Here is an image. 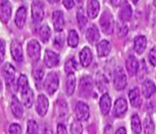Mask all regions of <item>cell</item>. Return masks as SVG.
<instances>
[{
    "mask_svg": "<svg viewBox=\"0 0 156 134\" xmlns=\"http://www.w3.org/2000/svg\"><path fill=\"white\" fill-rule=\"evenodd\" d=\"M99 25H100L102 31L105 34L107 35L112 34L114 30V19L110 12L106 10L102 13L100 19H99Z\"/></svg>",
    "mask_w": 156,
    "mask_h": 134,
    "instance_id": "obj_1",
    "label": "cell"
},
{
    "mask_svg": "<svg viewBox=\"0 0 156 134\" xmlns=\"http://www.w3.org/2000/svg\"><path fill=\"white\" fill-rule=\"evenodd\" d=\"M44 9V4L40 0H36L31 4V19L34 24H39L42 21L45 14Z\"/></svg>",
    "mask_w": 156,
    "mask_h": 134,
    "instance_id": "obj_2",
    "label": "cell"
},
{
    "mask_svg": "<svg viewBox=\"0 0 156 134\" xmlns=\"http://www.w3.org/2000/svg\"><path fill=\"white\" fill-rule=\"evenodd\" d=\"M114 86L118 91L123 90L127 86V76L126 74L121 67H118L114 72V78H113Z\"/></svg>",
    "mask_w": 156,
    "mask_h": 134,
    "instance_id": "obj_3",
    "label": "cell"
},
{
    "mask_svg": "<svg viewBox=\"0 0 156 134\" xmlns=\"http://www.w3.org/2000/svg\"><path fill=\"white\" fill-rule=\"evenodd\" d=\"M59 86V77L57 76L56 73L51 72L50 73L46 79H45V83H44V87L47 91V93L49 95H53Z\"/></svg>",
    "mask_w": 156,
    "mask_h": 134,
    "instance_id": "obj_4",
    "label": "cell"
},
{
    "mask_svg": "<svg viewBox=\"0 0 156 134\" xmlns=\"http://www.w3.org/2000/svg\"><path fill=\"white\" fill-rule=\"evenodd\" d=\"M41 45L36 40H31L27 44V53L34 62L39 61L41 57Z\"/></svg>",
    "mask_w": 156,
    "mask_h": 134,
    "instance_id": "obj_5",
    "label": "cell"
},
{
    "mask_svg": "<svg viewBox=\"0 0 156 134\" xmlns=\"http://www.w3.org/2000/svg\"><path fill=\"white\" fill-rule=\"evenodd\" d=\"M75 115H76L77 119L79 121L87 120L90 115L89 107L82 101L78 102L75 106Z\"/></svg>",
    "mask_w": 156,
    "mask_h": 134,
    "instance_id": "obj_6",
    "label": "cell"
},
{
    "mask_svg": "<svg viewBox=\"0 0 156 134\" xmlns=\"http://www.w3.org/2000/svg\"><path fill=\"white\" fill-rule=\"evenodd\" d=\"M10 52H11V56L14 59V61H16L17 62H23V50H22V46L21 44L14 40L11 44H10Z\"/></svg>",
    "mask_w": 156,
    "mask_h": 134,
    "instance_id": "obj_7",
    "label": "cell"
},
{
    "mask_svg": "<svg viewBox=\"0 0 156 134\" xmlns=\"http://www.w3.org/2000/svg\"><path fill=\"white\" fill-rule=\"evenodd\" d=\"M20 95H21V101L23 103V105L27 108H30L33 105V101H34V94L33 91L31 90V88L30 87V86H26L25 88L20 90Z\"/></svg>",
    "mask_w": 156,
    "mask_h": 134,
    "instance_id": "obj_8",
    "label": "cell"
},
{
    "mask_svg": "<svg viewBox=\"0 0 156 134\" xmlns=\"http://www.w3.org/2000/svg\"><path fill=\"white\" fill-rule=\"evenodd\" d=\"M60 62V57L57 53L51 50H46L44 54V63L48 68H52L58 65Z\"/></svg>",
    "mask_w": 156,
    "mask_h": 134,
    "instance_id": "obj_9",
    "label": "cell"
},
{
    "mask_svg": "<svg viewBox=\"0 0 156 134\" xmlns=\"http://www.w3.org/2000/svg\"><path fill=\"white\" fill-rule=\"evenodd\" d=\"M2 73H3L7 85L8 86L12 85L16 76V70L14 68V66L10 63H6L2 69Z\"/></svg>",
    "mask_w": 156,
    "mask_h": 134,
    "instance_id": "obj_10",
    "label": "cell"
},
{
    "mask_svg": "<svg viewBox=\"0 0 156 134\" xmlns=\"http://www.w3.org/2000/svg\"><path fill=\"white\" fill-rule=\"evenodd\" d=\"M131 16H132V9L129 4V2L127 1L122 2L120 4V9L119 12V19L122 22H127L131 19Z\"/></svg>",
    "mask_w": 156,
    "mask_h": 134,
    "instance_id": "obj_11",
    "label": "cell"
},
{
    "mask_svg": "<svg viewBox=\"0 0 156 134\" xmlns=\"http://www.w3.org/2000/svg\"><path fill=\"white\" fill-rule=\"evenodd\" d=\"M80 93L84 96H88L93 90V80L90 76H84L80 80L79 85Z\"/></svg>",
    "mask_w": 156,
    "mask_h": 134,
    "instance_id": "obj_12",
    "label": "cell"
},
{
    "mask_svg": "<svg viewBox=\"0 0 156 134\" xmlns=\"http://www.w3.org/2000/svg\"><path fill=\"white\" fill-rule=\"evenodd\" d=\"M51 20L53 28L56 31H62L64 28V18L63 13L61 10H56L52 13Z\"/></svg>",
    "mask_w": 156,
    "mask_h": 134,
    "instance_id": "obj_13",
    "label": "cell"
},
{
    "mask_svg": "<svg viewBox=\"0 0 156 134\" xmlns=\"http://www.w3.org/2000/svg\"><path fill=\"white\" fill-rule=\"evenodd\" d=\"M49 108V101L48 98L44 95H40L37 99V105H36V110L38 114L41 117H43L46 115Z\"/></svg>",
    "mask_w": 156,
    "mask_h": 134,
    "instance_id": "obj_14",
    "label": "cell"
},
{
    "mask_svg": "<svg viewBox=\"0 0 156 134\" xmlns=\"http://www.w3.org/2000/svg\"><path fill=\"white\" fill-rule=\"evenodd\" d=\"M27 19V9L25 7H20L16 12L15 16V24L19 29H22L26 23Z\"/></svg>",
    "mask_w": 156,
    "mask_h": 134,
    "instance_id": "obj_15",
    "label": "cell"
},
{
    "mask_svg": "<svg viewBox=\"0 0 156 134\" xmlns=\"http://www.w3.org/2000/svg\"><path fill=\"white\" fill-rule=\"evenodd\" d=\"M100 9V5L98 0H88L87 4V15L90 19H95Z\"/></svg>",
    "mask_w": 156,
    "mask_h": 134,
    "instance_id": "obj_16",
    "label": "cell"
},
{
    "mask_svg": "<svg viewBox=\"0 0 156 134\" xmlns=\"http://www.w3.org/2000/svg\"><path fill=\"white\" fill-rule=\"evenodd\" d=\"M128 109V104L126 99L124 98H119L117 99L114 108H113V115L115 117H120L122 116Z\"/></svg>",
    "mask_w": 156,
    "mask_h": 134,
    "instance_id": "obj_17",
    "label": "cell"
},
{
    "mask_svg": "<svg viewBox=\"0 0 156 134\" xmlns=\"http://www.w3.org/2000/svg\"><path fill=\"white\" fill-rule=\"evenodd\" d=\"M126 69H127L129 75H130V76H135L138 73L139 62L134 56L130 55L126 60Z\"/></svg>",
    "mask_w": 156,
    "mask_h": 134,
    "instance_id": "obj_18",
    "label": "cell"
},
{
    "mask_svg": "<svg viewBox=\"0 0 156 134\" xmlns=\"http://www.w3.org/2000/svg\"><path fill=\"white\" fill-rule=\"evenodd\" d=\"M11 13H12V8L9 3L0 6V20L2 21L4 24H8L10 18H11Z\"/></svg>",
    "mask_w": 156,
    "mask_h": 134,
    "instance_id": "obj_19",
    "label": "cell"
},
{
    "mask_svg": "<svg viewBox=\"0 0 156 134\" xmlns=\"http://www.w3.org/2000/svg\"><path fill=\"white\" fill-rule=\"evenodd\" d=\"M111 51V46L110 43L106 41L103 40L101 41H99L97 45V51H98V55L99 57H106L109 54Z\"/></svg>",
    "mask_w": 156,
    "mask_h": 134,
    "instance_id": "obj_20",
    "label": "cell"
},
{
    "mask_svg": "<svg viewBox=\"0 0 156 134\" xmlns=\"http://www.w3.org/2000/svg\"><path fill=\"white\" fill-rule=\"evenodd\" d=\"M147 46V39L145 36L140 35L134 39V51L138 54H141Z\"/></svg>",
    "mask_w": 156,
    "mask_h": 134,
    "instance_id": "obj_21",
    "label": "cell"
},
{
    "mask_svg": "<svg viewBox=\"0 0 156 134\" xmlns=\"http://www.w3.org/2000/svg\"><path fill=\"white\" fill-rule=\"evenodd\" d=\"M92 59H93V55H92L91 50L88 47H85L81 51V52H80V62H81V64L84 67H87L91 63Z\"/></svg>",
    "mask_w": 156,
    "mask_h": 134,
    "instance_id": "obj_22",
    "label": "cell"
},
{
    "mask_svg": "<svg viewBox=\"0 0 156 134\" xmlns=\"http://www.w3.org/2000/svg\"><path fill=\"white\" fill-rule=\"evenodd\" d=\"M129 97L130 100V103L132 107L134 108H139L141 105V98H140V89L138 87H135L130 90L129 94Z\"/></svg>",
    "mask_w": 156,
    "mask_h": 134,
    "instance_id": "obj_23",
    "label": "cell"
},
{
    "mask_svg": "<svg viewBox=\"0 0 156 134\" xmlns=\"http://www.w3.org/2000/svg\"><path fill=\"white\" fill-rule=\"evenodd\" d=\"M11 110H12L13 115L18 118H20L23 116L22 105L20 104V100L16 97H13L11 99Z\"/></svg>",
    "mask_w": 156,
    "mask_h": 134,
    "instance_id": "obj_24",
    "label": "cell"
},
{
    "mask_svg": "<svg viewBox=\"0 0 156 134\" xmlns=\"http://www.w3.org/2000/svg\"><path fill=\"white\" fill-rule=\"evenodd\" d=\"M156 91V86L151 80H146L142 85V93L146 98L151 97Z\"/></svg>",
    "mask_w": 156,
    "mask_h": 134,
    "instance_id": "obj_25",
    "label": "cell"
},
{
    "mask_svg": "<svg viewBox=\"0 0 156 134\" xmlns=\"http://www.w3.org/2000/svg\"><path fill=\"white\" fill-rule=\"evenodd\" d=\"M100 109L104 115H108L111 108V98L108 94H104L100 98Z\"/></svg>",
    "mask_w": 156,
    "mask_h": 134,
    "instance_id": "obj_26",
    "label": "cell"
},
{
    "mask_svg": "<svg viewBox=\"0 0 156 134\" xmlns=\"http://www.w3.org/2000/svg\"><path fill=\"white\" fill-rule=\"evenodd\" d=\"M86 36H87V41H88L90 43L94 44V43H96V42L99 40L100 34H99V31H98V28H97L95 25H92V26L87 30Z\"/></svg>",
    "mask_w": 156,
    "mask_h": 134,
    "instance_id": "obj_27",
    "label": "cell"
},
{
    "mask_svg": "<svg viewBox=\"0 0 156 134\" xmlns=\"http://www.w3.org/2000/svg\"><path fill=\"white\" fill-rule=\"evenodd\" d=\"M39 36L42 42H48L51 38V29L48 25H42L39 29Z\"/></svg>",
    "mask_w": 156,
    "mask_h": 134,
    "instance_id": "obj_28",
    "label": "cell"
},
{
    "mask_svg": "<svg viewBox=\"0 0 156 134\" xmlns=\"http://www.w3.org/2000/svg\"><path fill=\"white\" fill-rule=\"evenodd\" d=\"M66 93L67 95L71 96L73 94L75 89V76L73 74L68 75L67 80H66Z\"/></svg>",
    "mask_w": 156,
    "mask_h": 134,
    "instance_id": "obj_29",
    "label": "cell"
},
{
    "mask_svg": "<svg viewBox=\"0 0 156 134\" xmlns=\"http://www.w3.org/2000/svg\"><path fill=\"white\" fill-rule=\"evenodd\" d=\"M78 41H79V37H78L77 32L74 30H71L68 33V38H67L68 45L72 48H75L78 45Z\"/></svg>",
    "mask_w": 156,
    "mask_h": 134,
    "instance_id": "obj_30",
    "label": "cell"
},
{
    "mask_svg": "<svg viewBox=\"0 0 156 134\" xmlns=\"http://www.w3.org/2000/svg\"><path fill=\"white\" fill-rule=\"evenodd\" d=\"M97 85H98V89L102 92L107 90V88H108V80H107L106 76L101 73L98 74V76H97Z\"/></svg>",
    "mask_w": 156,
    "mask_h": 134,
    "instance_id": "obj_31",
    "label": "cell"
},
{
    "mask_svg": "<svg viewBox=\"0 0 156 134\" xmlns=\"http://www.w3.org/2000/svg\"><path fill=\"white\" fill-rule=\"evenodd\" d=\"M131 129L134 133L140 134L141 132V123L138 115H133L131 118Z\"/></svg>",
    "mask_w": 156,
    "mask_h": 134,
    "instance_id": "obj_32",
    "label": "cell"
},
{
    "mask_svg": "<svg viewBox=\"0 0 156 134\" xmlns=\"http://www.w3.org/2000/svg\"><path fill=\"white\" fill-rule=\"evenodd\" d=\"M55 108H56V112H57L59 117H64L67 114V112H68L67 105L62 100H58L57 103H56Z\"/></svg>",
    "mask_w": 156,
    "mask_h": 134,
    "instance_id": "obj_33",
    "label": "cell"
},
{
    "mask_svg": "<svg viewBox=\"0 0 156 134\" xmlns=\"http://www.w3.org/2000/svg\"><path fill=\"white\" fill-rule=\"evenodd\" d=\"M143 127H144V131L146 134H152L155 130L154 123H153L152 119L151 118V117H149V116L145 118Z\"/></svg>",
    "mask_w": 156,
    "mask_h": 134,
    "instance_id": "obj_34",
    "label": "cell"
},
{
    "mask_svg": "<svg viewBox=\"0 0 156 134\" xmlns=\"http://www.w3.org/2000/svg\"><path fill=\"white\" fill-rule=\"evenodd\" d=\"M64 70H65V73L67 75H71V74H73L76 70H77V64H76V62L75 60L73 59H69L65 64H64Z\"/></svg>",
    "mask_w": 156,
    "mask_h": 134,
    "instance_id": "obj_35",
    "label": "cell"
},
{
    "mask_svg": "<svg viewBox=\"0 0 156 134\" xmlns=\"http://www.w3.org/2000/svg\"><path fill=\"white\" fill-rule=\"evenodd\" d=\"M71 133L72 134H82L83 133V126L79 120H74L71 125Z\"/></svg>",
    "mask_w": 156,
    "mask_h": 134,
    "instance_id": "obj_36",
    "label": "cell"
},
{
    "mask_svg": "<svg viewBox=\"0 0 156 134\" xmlns=\"http://www.w3.org/2000/svg\"><path fill=\"white\" fill-rule=\"evenodd\" d=\"M77 21H78V24H79V27L81 29H83L87 23V19L86 14L83 9H79L77 12Z\"/></svg>",
    "mask_w": 156,
    "mask_h": 134,
    "instance_id": "obj_37",
    "label": "cell"
},
{
    "mask_svg": "<svg viewBox=\"0 0 156 134\" xmlns=\"http://www.w3.org/2000/svg\"><path fill=\"white\" fill-rule=\"evenodd\" d=\"M39 132V126L36 121L30 119L28 121L27 127V134H38Z\"/></svg>",
    "mask_w": 156,
    "mask_h": 134,
    "instance_id": "obj_38",
    "label": "cell"
},
{
    "mask_svg": "<svg viewBox=\"0 0 156 134\" xmlns=\"http://www.w3.org/2000/svg\"><path fill=\"white\" fill-rule=\"evenodd\" d=\"M63 41H64V37L62 34H60V35H57L55 38H54V41H53V45L56 49L60 50L62 48L63 46Z\"/></svg>",
    "mask_w": 156,
    "mask_h": 134,
    "instance_id": "obj_39",
    "label": "cell"
},
{
    "mask_svg": "<svg viewBox=\"0 0 156 134\" xmlns=\"http://www.w3.org/2000/svg\"><path fill=\"white\" fill-rule=\"evenodd\" d=\"M29 86V82H28V78L25 75H21L18 80V88L19 90H21L23 88H25L26 86Z\"/></svg>",
    "mask_w": 156,
    "mask_h": 134,
    "instance_id": "obj_40",
    "label": "cell"
},
{
    "mask_svg": "<svg viewBox=\"0 0 156 134\" xmlns=\"http://www.w3.org/2000/svg\"><path fill=\"white\" fill-rule=\"evenodd\" d=\"M32 76L36 80H41L44 76V70L41 67H36L32 71Z\"/></svg>",
    "mask_w": 156,
    "mask_h": 134,
    "instance_id": "obj_41",
    "label": "cell"
},
{
    "mask_svg": "<svg viewBox=\"0 0 156 134\" xmlns=\"http://www.w3.org/2000/svg\"><path fill=\"white\" fill-rule=\"evenodd\" d=\"M5 53H6V42L0 39V63H2L5 59Z\"/></svg>",
    "mask_w": 156,
    "mask_h": 134,
    "instance_id": "obj_42",
    "label": "cell"
},
{
    "mask_svg": "<svg viewBox=\"0 0 156 134\" xmlns=\"http://www.w3.org/2000/svg\"><path fill=\"white\" fill-rule=\"evenodd\" d=\"M9 134H21V127L17 123H13L9 127Z\"/></svg>",
    "mask_w": 156,
    "mask_h": 134,
    "instance_id": "obj_43",
    "label": "cell"
},
{
    "mask_svg": "<svg viewBox=\"0 0 156 134\" xmlns=\"http://www.w3.org/2000/svg\"><path fill=\"white\" fill-rule=\"evenodd\" d=\"M149 62L151 65L156 66V48H152L149 53Z\"/></svg>",
    "mask_w": 156,
    "mask_h": 134,
    "instance_id": "obj_44",
    "label": "cell"
},
{
    "mask_svg": "<svg viewBox=\"0 0 156 134\" xmlns=\"http://www.w3.org/2000/svg\"><path fill=\"white\" fill-rule=\"evenodd\" d=\"M62 4L65 9H71L74 6V0H62Z\"/></svg>",
    "mask_w": 156,
    "mask_h": 134,
    "instance_id": "obj_45",
    "label": "cell"
},
{
    "mask_svg": "<svg viewBox=\"0 0 156 134\" xmlns=\"http://www.w3.org/2000/svg\"><path fill=\"white\" fill-rule=\"evenodd\" d=\"M57 134H67L66 129L62 124H59L57 128Z\"/></svg>",
    "mask_w": 156,
    "mask_h": 134,
    "instance_id": "obj_46",
    "label": "cell"
},
{
    "mask_svg": "<svg viewBox=\"0 0 156 134\" xmlns=\"http://www.w3.org/2000/svg\"><path fill=\"white\" fill-rule=\"evenodd\" d=\"M104 134H112V127L110 125H108L104 130Z\"/></svg>",
    "mask_w": 156,
    "mask_h": 134,
    "instance_id": "obj_47",
    "label": "cell"
},
{
    "mask_svg": "<svg viewBox=\"0 0 156 134\" xmlns=\"http://www.w3.org/2000/svg\"><path fill=\"white\" fill-rule=\"evenodd\" d=\"M110 3L114 7H118L121 4V0H110Z\"/></svg>",
    "mask_w": 156,
    "mask_h": 134,
    "instance_id": "obj_48",
    "label": "cell"
},
{
    "mask_svg": "<svg viewBox=\"0 0 156 134\" xmlns=\"http://www.w3.org/2000/svg\"><path fill=\"white\" fill-rule=\"evenodd\" d=\"M116 134H127V131H126V129L121 127L119 128L117 131H116Z\"/></svg>",
    "mask_w": 156,
    "mask_h": 134,
    "instance_id": "obj_49",
    "label": "cell"
},
{
    "mask_svg": "<svg viewBox=\"0 0 156 134\" xmlns=\"http://www.w3.org/2000/svg\"><path fill=\"white\" fill-rule=\"evenodd\" d=\"M44 134H52V132H51V130L48 128V127H46L45 129H44V132H43Z\"/></svg>",
    "mask_w": 156,
    "mask_h": 134,
    "instance_id": "obj_50",
    "label": "cell"
},
{
    "mask_svg": "<svg viewBox=\"0 0 156 134\" xmlns=\"http://www.w3.org/2000/svg\"><path fill=\"white\" fill-rule=\"evenodd\" d=\"M9 3V0H0V6H3Z\"/></svg>",
    "mask_w": 156,
    "mask_h": 134,
    "instance_id": "obj_51",
    "label": "cell"
},
{
    "mask_svg": "<svg viewBox=\"0 0 156 134\" xmlns=\"http://www.w3.org/2000/svg\"><path fill=\"white\" fill-rule=\"evenodd\" d=\"M48 1H49L50 3H51V4H54V3H57V2H59L60 0H48Z\"/></svg>",
    "mask_w": 156,
    "mask_h": 134,
    "instance_id": "obj_52",
    "label": "cell"
},
{
    "mask_svg": "<svg viewBox=\"0 0 156 134\" xmlns=\"http://www.w3.org/2000/svg\"><path fill=\"white\" fill-rule=\"evenodd\" d=\"M2 82H1V79H0V91H1L2 90Z\"/></svg>",
    "mask_w": 156,
    "mask_h": 134,
    "instance_id": "obj_53",
    "label": "cell"
},
{
    "mask_svg": "<svg viewBox=\"0 0 156 134\" xmlns=\"http://www.w3.org/2000/svg\"><path fill=\"white\" fill-rule=\"evenodd\" d=\"M75 1L77 2V4H81V3H82V1H83V0H75Z\"/></svg>",
    "mask_w": 156,
    "mask_h": 134,
    "instance_id": "obj_54",
    "label": "cell"
},
{
    "mask_svg": "<svg viewBox=\"0 0 156 134\" xmlns=\"http://www.w3.org/2000/svg\"><path fill=\"white\" fill-rule=\"evenodd\" d=\"M131 1H132V2H133L134 4H137V2L139 1V0H131Z\"/></svg>",
    "mask_w": 156,
    "mask_h": 134,
    "instance_id": "obj_55",
    "label": "cell"
},
{
    "mask_svg": "<svg viewBox=\"0 0 156 134\" xmlns=\"http://www.w3.org/2000/svg\"><path fill=\"white\" fill-rule=\"evenodd\" d=\"M154 6L156 7V0H154Z\"/></svg>",
    "mask_w": 156,
    "mask_h": 134,
    "instance_id": "obj_56",
    "label": "cell"
}]
</instances>
